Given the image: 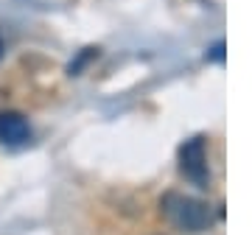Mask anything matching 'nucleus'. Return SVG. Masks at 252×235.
<instances>
[{
  "label": "nucleus",
  "instance_id": "obj_1",
  "mask_svg": "<svg viewBox=\"0 0 252 235\" xmlns=\"http://www.w3.org/2000/svg\"><path fill=\"white\" fill-rule=\"evenodd\" d=\"M160 207H162V216L182 233H202V230L213 224V213H210L205 202L185 196V193H177V190L162 196Z\"/></svg>",
  "mask_w": 252,
  "mask_h": 235
},
{
  "label": "nucleus",
  "instance_id": "obj_2",
  "mask_svg": "<svg viewBox=\"0 0 252 235\" xmlns=\"http://www.w3.org/2000/svg\"><path fill=\"white\" fill-rule=\"evenodd\" d=\"M180 171L196 188H207L210 168H207V137L196 135L180 146Z\"/></svg>",
  "mask_w": 252,
  "mask_h": 235
},
{
  "label": "nucleus",
  "instance_id": "obj_3",
  "mask_svg": "<svg viewBox=\"0 0 252 235\" xmlns=\"http://www.w3.org/2000/svg\"><path fill=\"white\" fill-rule=\"evenodd\" d=\"M31 140V123L26 115H20L14 109L0 112V143L3 146H26Z\"/></svg>",
  "mask_w": 252,
  "mask_h": 235
},
{
  "label": "nucleus",
  "instance_id": "obj_4",
  "mask_svg": "<svg viewBox=\"0 0 252 235\" xmlns=\"http://www.w3.org/2000/svg\"><path fill=\"white\" fill-rule=\"evenodd\" d=\"M0 56H3V42H0Z\"/></svg>",
  "mask_w": 252,
  "mask_h": 235
}]
</instances>
